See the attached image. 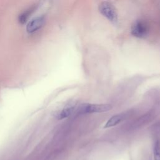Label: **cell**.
Segmentation results:
<instances>
[{
  "label": "cell",
  "instance_id": "obj_1",
  "mask_svg": "<svg viewBox=\"0 0 160 160\" xmlns=\"http://www.w3.org/2000/svg\"><path fill=\"white\" fill-rule=\"evenodd\" d=\"M99 12L114 25L118 24V15L114 5L109 1H102L98 6Z\"/></svg>",
  "mask_w": 160,
  "mask_h": 160
},
{
  "label": "cell",
  "instance_id": "obj_8",
  "mask_svg": "<svg viewBox=\"0 0 160 160\" xmlns=\"http://www.w3.org/2000/svg\"><path fill=\"white\" fill-rule=\"evenodd\" d=\"M29 14H30L29 11L24 12V13H22V14H21V16H20L19 18V22H20L21 24H24V23L26 21V20H27V19H28V16H29Z\"/></svg>",
  "mask_w": 160,
  "mask_h": 160
},
{
  "label": "cell",
  "instance_id": "obj_6",
  "mask_svg": "<svg viewBox=\"0 0 160 160\" xmlns=\"http://www.w3.org/2000/svg\"><path fill=\"white\" fill-rule=\"evenodd\" d=\"M74 111H75V105L74 104L69 105L68 106H66L64 108H63L60 111V112L58 114L57 118L58 119H65L70 116Z\"/></svg>",
  "mask_w": 160,
  "mask_h": 160
},
{
  "label": "cell",
  "instance_id": "obj_5",
  "mask_svg": "<svg viewBox=\"0 0 160 160\" xmlns=\"http://www.w3.org/2000/svg\"><path fill=\"white\" fill-rule=\"evenodd\" d=\"M123 118L124 116L122 114H116L112 116L107 121L104 126V128H109L119 124L122 121Z\"/></svg>",
  "mask_w": 160,
  "mask_h": 160
},
{
  "label": "cell",
  "instance_id": "obj_7",
  "mask_svg": "<svg viewBox=\"0 0 160 160\" xmlns=\"http://www.w3.org/2000/svg\"><path fill=\"white\" fill-rule=\"evenodd\" d=\"M154 160H160V142L156 140L154 144L153 148Z\"/></svg>",
  "mask_w": 160,
  "mask_h": 160
},
{
  "label": "cell",
  "instance_id": "obj_2",
  "mask_svg": "<svg viewBox=\"0 0 160 160\" xmlns=\"http://www.w3.org/2000/svg\"><path fill=\"white\" fill-rule=\"evenodd\" d=\"M111 109V106L107 104H92V103H82L81 104L77 109V113L79 114H91L96 112H104L109 111Z\"/></svg>",
  "mask_w": 160,
  "mask_h": 160
},
{
  "label": "cell",
  "instance_id": "obj_3",
  "mask_svg": "<svg viewBox=\"0 0 160 160\" xmlns=\"http://www.w3.org/2000/svg\"><path fill=\"white\" fill-rule=\"evenodd\" d=\"M149 32V27L144 21L138 20L134 22L131 27V34L138 38H146Z\"/></svg>",
  "mask_w": 160,
  "mask_h": 160
},
{
  "label": "cell",
  "instance_id": "obj_4",
  "mask_svg": "<svg viewBox=\"0 0 160 160\" xmlns=\"http://www.w3.org/2000/svg\"><path fill=\"white\" fill-rule=\"evenodd\" d=\"M44 24L43 17H38L32 19L26 26V31L29 33H32L41 29Z\"/></svg>",
  "mask_w": 160,
  "mask_h": 160
}]
</instances>
